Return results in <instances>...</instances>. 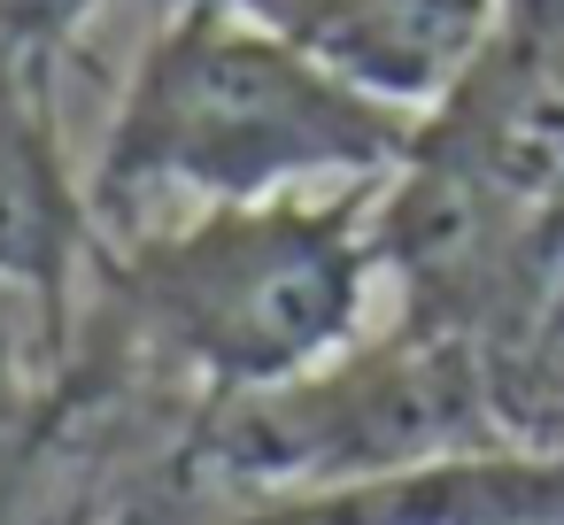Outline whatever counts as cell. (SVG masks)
Instances as JSON below:
<instances>
[{"mask_svg": "<svg viewBox=\"0 0 564 525\" xmlns=\"http://www.w3.org/2000/svg\"><path fill=\"white\" fill-rule=\"evenodd\" d=\"M101 248L94 186H78L55 124V63L0 40V294H17L55 340L70 332V286Z\"/></svg>", "mask_w": 564, "mask_h": 525, "instance_id": "3", "label": "cell"}, {"mask_svg": "<svg viewBox=\"0 0 564 525\" xmlns=\"http://www.w3.org/2000/svg\"><path fill=\"white\" fill-rule=\"evenodd\" d=\"M417 147V117L356 94L294 40L256 24L232 0H178L148 32L101 163H94V217L148 225L163 201L178 209H232L279 201L356 178H394Z\"/></svg>", "mask_w": 564, "mask_h": 525, "instance_id": "1", "label": "cell"}, {"mask_svg": "<svg viewBox=\"0 0 564 525\" xmlns=\"http://www.w3.org/2000/svg\"><path fill=\"white\" fill-rule=\"evenodd\" d=\"M356 94L417 117L448 109L495 47V0H232Z\"/></svg>", "mask_w": 564, "mask_h": 525, "instance_id": "4", "label": "cell"}, {"mask_svg": "<svg viewBox=\"0 0 564 525\" xmlns=\"http://www.w3.org/2000/svg\"><path fill=\"white\" fill-rule=\"evenodd\" d=\"M225 525H340L325 502H310V494H279V502H248L240 517H225Z\"/></svg>", "mask_w": 564, "mask_h": 525, "instance_id": "5", "label": "cell"}, {"mask_svg": "<svg viewBox=\"0 0 564 525\" xmlns=\"http://www.w3.org/2000/svg\"><path fill=\"white\" fill-rule=\"evenodd\" d=\"M379 201L387 178H356L279 201L186 209L178 225L132 232V248L109 263L124 325L171 371L202 379L209 402L294 386L364 332V302L387 263Z\"/></svg>", "mask_w": 564, "mask_h": 525, "instance_id": "2", "label": "cell"}]
</instances>
